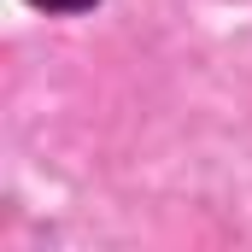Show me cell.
<instances>
[{"instance_id": "cell-1", "label": "cell", "mask_w": 252, "mask_h": 252, "mask_svg": "<svg viewBox=\"0 0 252 252\" xmlns=\"http://www.w3.org/2000/svg\"><path fill=\"white\" fill-rule=\"evenodd\" d=\"M35 6H47V12H82V6H94V0H35Z\"/></svg>"}]
</instances>
